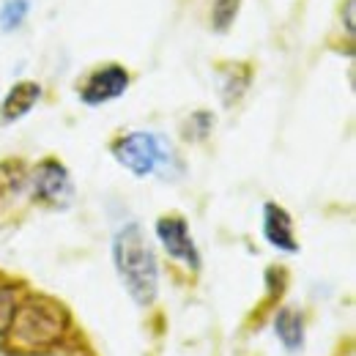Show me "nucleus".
Here are the masks:
<instances>
[{
    "instance_id": "nucleus-1",
    "label": "nucleus",
    "mask_w": 356,
    "mask_h": 356,
    "mask_svg": "<svg viewBox=\"0 0 356 356\" xmlns=\"http://www.w3.org/2000/svg\"><path fill=\"white\" fill-rule=\"evenodd\" d=\"M113 264L115 271L137 305H151L159 291V266L156 255L137 222L124 225L113 236Z\"/></svg>"
},
{
    "instance_id": "nucleus-2",
    "label": "nucleus",
    "mask_w": 356,
    "mask_h": 356,
    "mask_svg": "<svg viewBox=\"0 0 356 356\" xmlns=\"http://www.w3.org/2000/svg\"><path fill=\"white\" fill-rule=\"evenodd\" d=\"M113 156L132 176L176 178L181 173V159L170 140L159 132H129L113 143Z\"/></svg>"
},
{
    "instance_id": "nucleus-3",
    "label": "nucleus",
    "mask_w": 356,
    "mask_h": 356,
    "mask_svg": "<svg viewBox=\"0 0 356 356\" xmlns=\"http://www.w3.org/2000/svg\"><path fill=\"white\" fill-rule=\"evenodd\" d=\"M31 189H33V197L39 203L52 206V209H66L72 203V197H74V186H72L69 170L55 159H44L33 170Z\"/></svg>"
},
{
    "instance_id": "nucleus-4",
    "label": "nucleus",
    "mask_w": 356,
    "mask_h": 356,
    "mask_svg": "<svg viewBox=\"0 0 356 356\" xmlns=\"http://www.w3.org/2000/svg\"><path fill=\"white\" fill-rule=\"evenodd\" d=\"M11 323H17V337L25 346H47L60 334L58 312L42 302H31L28 307H22L19 318Z\"/></svg>"
},
{
    "instance_id": "nucleus-5",
    "label": "nucleus",
    "mask_w": 356,
    "mask_h": 356,
    "mask_svg": "<svg viewBox=\"0 0 356 356\" xmlns=\"http://www.w3.org/2000/svg\"><path fill=\"white\" fill-rule=\"evenodd\" d=\"M156 238L165 247V252L189 268L200 266V252L195 247V238L189 233V225L181 217H162L156 222Z\"/></svg>"
},
{
    "instance_id": "nucleus-6",
    "label": "nucleus",
    "mask_w": 356,
    "mask_h": 356,
    "mask_svg": "<svg viewBox=\"0 0 356 356\" xmlns=\"http://www.w3.org/2000/svg\"><path fill=\"white\" fill-rule=\"evenodd\" d=\"M127 88H129V72L118 63H110V66H102L93 74H88V80L80 88V99L90 107H99V104H107V102L124 96Z\"/></svg>"
},
{
    "instance_id": "nucleus-7",
    "label": "nucleus",
    "mask_w": 356,
    "mask_h": 356,
    "mask_svg": "<svg viewBox=\"0 0 356 356\" xmlns=\"http://www.w3.org/2000/svg\"><path fill=\"white\" fill-rule=\"evenodd\" d=\"M264 236H266L268 244L274 250H280V252H288V255L299 252V241H296V233H293V220L277 203L264 206Z\"/></svg>"
},
{
    "instance_id": "nucleus-8",
    "label": "nucleus",
    "mask_w": 356,
    "mask_h": 356,
    "mask_svg": "<svg viewBox=\"0 0 356 356\" xmlns=\"http://www.w3.org/2000/svg\"><path fill=\"white\" fill-rule=\"evenodd\" d=\"M39 96H42V86H36V83H31V80L17 83L14 88L6 93V99H3V104H0V118H3V124H11V121L25 118V115L36 107Z\"/></svg>"
},
{
    "instance_id": "nucleus-9",
    "label": "nucleus",
    "mask_w": 356,
    "mask_h": 356,
    "mask_svg": "<svg viewBox=\"0 0 356 356\" xmlns=\"http://www.w3.org/2000/svg\"><path fill=\"white\" fill-rule=\"evenodd\" d=\"M274 334L285 346V351L296 354L305 346V321L296 310H280L274 318Z\"/></svg>"
},
{
    "instance_id": "nucleus-10",
    "label": "nucleus",
    "mask_w": 356,
    "mask_h": 356,
    "mask_svg": "<svg viewBox=\"0 0 356 356\" xmlns=\"http://www.w3.org/2000/svg\"><path fill=\"white\" fill-rule=\"evenodd\" d=\"M28 14H31V3H28V0H6V3L0 6V28H3L6 33L17 31V28L28 19Z\"/></svg>"
},
{
    "instance_id": "nucleus-11",
    "label": "nucleus",
    "mask_w": 356,
    "mask_h": 356,
    "mask_svg": "<svg viewBox=\"0 0 356 356\" xmlns=\"http://www.w3.org/2000/svg\"><path fill=\"white\" fill-rule=\"evenodd\" d=\"M238 6H241V0H214V6H211V25H214L217 33H225L236 22Z\"/></svg>"
},
{
    "instance_id": "nucleus-12",
    "label": "nucleus",
    "mask_w": 356,
    "mask_h": 356,
    "mask_svg": "<svg viewBox=\"0 0 356 356\" xmlns=\"http://www.w3.org/2000/svg\"><path fill=\"white\" fill-rule=\"evenodd\" d=\"M14 312H17V299H14V291L8 285H0V334L11 326L14 321Z\"/></svg>"
}]
</instances>
